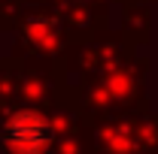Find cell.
I'll return each mask as SVG.
<instances>
[{
  "mask_svg": "<svg viewBox=\"0 0 158 154\" xmlns=\"http://www.w3.org/2000/svg\"><path fill=\"white\" fill-rule=\"evenodd\" d=\"M52 124L34 109H21L3 127V145L15 151H43L52 142Z\"/></svg>",
  "mask_w": 158,
  "mask_h": 154,
  "instance_id": "obj_1",
  "label": "cell"
}]
</instances>
